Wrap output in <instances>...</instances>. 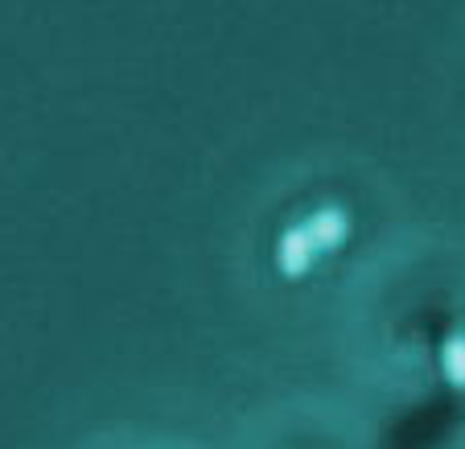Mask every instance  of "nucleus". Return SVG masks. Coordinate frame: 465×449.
<instances>
[{
	"label": "nucleus",
	"instance_id": "f257e3e1",
	"mask_svg": "<svg viewBox=\"0 0 465 449\" xmlns=\"http://www.w3.org/2000/svg\"><path fill=\"white\" fill-rule=\"evenodd\" d=\"M313 255H317V244L309 239L305 227H297V231H289V239H284V247H281V268L289 276H297L313 264Z\"/></svg>",
	"mask_w": 465,
	"mask_h": 449
},
{
	"label": "nucleus",
	"instance_id": "f03ea898",
	"mask_svg": "<svg viewBox=\"0 0 465 449\" xmlns=\"http://www.w3.org/2000/svg\"><path fill=\"white\" fill-rule=\"evenodd\" d=\"M305 231H309V239L317 244V252H322V247H334L338 239L346 235V219L338 211H322V215H313V219L305 223Z\"/></svg>",
	"mask_w": 465,
	"mask_h": 449
},
{
	"label": "nucleus",
	"instance_id": "7ed1b4c3",
	"mask_svg": "<svg viewBox=\"0 0 465 449\" xmlns=\"http://www.w3.org/2000/svg\"><path fill=\"white\" fill-rule=\"evenodd\" d=\"M445 371H449L453 384L465 388V338H453V343L445 346Z\"/></svg>",
	"mask_w": 465,
	"mask_h": 449
}]
</instances>
